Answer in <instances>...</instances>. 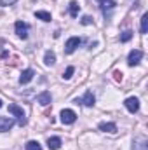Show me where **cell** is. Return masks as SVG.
Segmentation results:
<instances>
[{
  "label": "cell",
  "mask_w": 148,
  "mask_h": 150,
  "mask_svg": "<svg viewBox=\"0 0 148 150\" xmlns=\"http://www.w3.org/2000/svg\"><path fill=\"white\" fill-rule=\"evenodd\" d=\"M18 0H0V7H7V5H12L16 4Z\"/></svg>",
  "instance_id": "obj_22"
},
{
  "label": "cell",
  "mask_w": 148,
  "mask_h": 150,
  "mask_svg": "<svg viewBox=\"0 0 148 150\" xmlns=\"http://www.w3.org/2000/svg\"><path fill=\"white\" fill-rule=\"evenodd\" d=\"M115 79H117V80H122V74H120V72H115Z\"/></svg>",
  "instance_id": "obj_24"
},
{
  "label": "cell",
  "mask_w": 148,
  "mask_h": 150,
  "mask_svg": "<svg viewBox=\"0 0 148 150\" xmlns=\"http://www.w3.org/2000/svg\"><path fill=\"white\" fill-rule=\"evenodd\" d=\"M99 7H101L103 12L111 11V9L115 7V0H99Z\"/></svg>",
  "instance_id": "obj_13"
},
{
  "label": "cell",
  "mask_w": 148,
  "mask_h": 150,
  "mask_svg": "<svg viewBox=\"0 0 148 150\" xmlns=\"http://www.w3.org/2000/svg\"><path fill=\"white\" fill-rule=\"evenodd\" d=\"M44 61H45V65H47V67L54 65V63H56V54H54L52 51H47V52H45V56H44Z\"/></svg>",
  "instance_id": "obj_15"
},
{
  "label": "cell",
  "mask_w": 148,
  "mask_h": 150,
  "mask_svg": "<svg viewBox=\"0 0 148 150\" xmlns=\"http://www.w3.org/2000/svg\"><path fill=\"white\" fill-rule=\"evenodd\" d=\"M91 23H92V21H91L89 16H84V18H82V25H91Z\"/></svg>",
  "instance_id": "obj_23"
},
{
  "label": "cell",
  "mask_w": 148,
  "mask_h": 150,
  "mask_svg": "<svg viewBox=\"0 0 148 150\" xmlns=\"http://www.w3.org/2000/svg\"><path fill=\"white\" fill-rule=\"evenodd\" d=\"M35 16H37L38 19H42V21H51V14L45 12V11H37Z\"/></svg>",
  "instance_id": "obj_17"
},
{
  "label": "cell",
  "mask_w": 148,
  "mask_h": 150,
  "mask_svg": "<svg viewBox=\"0 0 148 150\" xmlns=\"http://www.w3.org/2000/svg\"><path fill=\"white\" fill-rule=\"evenodd\" d=\"M77 14H78V4L77 2H72L70 4V16L72 18H77Z\"/></svg>",
  "instance_id": "obj_19"
},
{
  "label": "cell",
  "mask_w": 148,
  "mask_h": 150,
  "mask_svg": "<svg viewBox=\"0 0 148 150\" xmlns=\"http://www.w3.org/2000/svg\"><path fill=\"white\" fill-rule=\"evenodd\" d=\"M0 108H2V100H0Z\"/></svg>",
  "instance_id": "obj_25"
},
{
  "label": "cell",
  "mask_w": 148,
  "mask_h": 150,
  "mask_svg": "<svg viewBox=\"0 0 148 150\" xmlns=\"http://www.w3.org/2000/svg\"><path fill=\"white\" fill-rule=\"evenodd\" d=\"M73 72H75V68H73V67H68V68H66V72L63 74V79H66V80H68V79H72Z\"/></svg>",
  "instance_id": "obj_21"
},
{
  "label": "cell",
  "mask_w": 148,
  "mask_h": 150,
  "mask_svg": "<svg viewBox=\"0 0 148 150\" xmlns=\"http://www.w3.org/2000/svg\"><path fill=\"white\" fill-rule=\"evenodd\" d=\"M12 126H14V119H11V117H0V131L2 133L11 131Z\"/></svg>",
  "instance_id": "obj_7"
},
{
  "label": "cell",
  "mask_w": 148,
  "mask_h": 150,
  "mask_svg": "<svg viewBox=\"0 0 148 150\" xmlns=\"http://www.w3.org/2000/svg\"><path fill=\"white\" fill-rule=\"evenodd\" d=\"M75 120H77V113H75L73 110L66 108V110L61 112V122H63V124H73Z\"/></svg>",
  "instance_id": "obj_5"
},
{
  "label": "cell",
  "mask_w": 148,
  "mask_h": 150,
  "mask_svg": "<svg viewBox=\"0 0 148 150\" xmlns=\"http://www.w3.org/2000/svg\"><path fill=\"white\" fill-rule=\"evenodd\" d=\"M33 75H35V72H33L32 68H26V70H23V74L19 75V84H28V82L33 79Z\"/></svg>",
  "instance_id": "obj_10"
},
{
  "label": "cell",
  "mask_w": 148,
  "mask_h": 150,
  "mask_svg": "<svg viewBox=\"0 0 148 150\" xmlns=\"http://www.w3.org/2000/svg\"><path fill=\"white\" fill-rule=\"evenodd\" d=\"M147 32H148V14L145 12V14L141 16V33L145 35Z\"/></svg>",
  "instance_id": "obj_16"
},
{
  "label": "cell",
  "mask_w": 148,
  "mask_h": 150,
  "mask_svg": "<svg viewBox=\"0 0 148 150\" xmlns=\"http://www.w3.org/2000/svg\"><path fill=\"white\" fill-rule=\"evenodd\" d=\"M9 112L12 113L14 117H18V124H19V126H25V124H26V119H25V112H23V108H19L18 105H9Z\"/></svg>",
  "instance_id": "obj_1"
},
{
  "label": "cell",
  "mask_w": 148,
  "mask_h": 150,
  "mask_svg": "<svg viewBox=\"0 0 148 150\" xmlns=\"http://www.w3.org/2000/svg\"><path fill=\"white\" fill-rule=\"evenodd\" d=\"M80 44H82V38H78V37H70L68 40H66V45H65V51H66V54H72V52H75V49H77Z\"/></svg>",
  "instance_id": "obj_4"
},
{
  "label": "cell",
  "mask_w": 148,
  "mask_h": 150,
  "mask_svg": "<svg viewBox=\"0 0 148 150\" xmlns=\"http://www.w3.org/2000/svg\"><path fill=\"white\" fill-rule=\"evenodd\" d=\"M141 58H143V51H140V49H132V51L129 52V56H127V63H129V67H136V65L141 61Z\"/></svg>",
  "instance_id": "obj_2"
},
{
  "label": "cell",
  "mask_w": 148,
  "mask_h": 150,
  "mask_svg": "<svg viewBox=\"0 0 148 150\" xmlns=\"http://www.w3.org/2000/svg\"><path fill=\"white\" fill-rule=\"evenodd\" d=\"M131 38H132V32H131V30H125V32L120 35V42H129Z\"/></svg>",
  "instance_id": "obj_20"
},
{
  "label": "cell",
  "mask_w": 148,
  "mask_h": 150,
  "mask_svg": "<svg viewBox=\"0 0 148 150\" xmlns=\"http://www.w3.org/2000/svg\"><path fill=\"white\" fill-rule=\"evenodd\" d=\"M47 147L51 150H58L61 147V138H58V136H52V138H49L47 140Z\"/></svg>",
  "instance_id": "obj_12"
},
{
  "label": "cell",
  "mask_w": 148,
  "mask_h": 150,
  "mask_svg": "<svg viewBox=\"0 0 148 150\" xmlns=\"http://www.w3.org/2000/svg\"><path fill=\"white\" fill-rule=\"evenodd\" d=\"M51 101H52V96H51V93H47V91L40 93V94L37 96V103L38 105H42V107H47Z\"/></svg>",
  "instance_id": "obj_8"
},
{
  "label": "cell",
  "mask_w": 148,
  "mask_h": 150,
  "mask_svg": "<svg viewBox=\"0 0 148 150\" xmlns=\"http://www.w3.org/2000/svg\"><path fill=\"white\" fill-rule=\"evenodd\" d=\"M77 103H82V105H85V107H92V105H94V94H92L91 91H87V93L84 94V98L77 100Z\"/></svg>",
  "instance_id": "obj_9"
},
{
  "label": "cell",
  "mask_w": 148,
  "mask_h": 150,
  "mask_svg": "<svg viewBox=\"0 0 148 150\" xmlns=\"http://www.w3.org/2000/svg\"><path fill=\"white\" fill-rule=\"evenodd\" d=\"M99 129L105 131V133H117V124H113V122H101Z\"/></svg>",
  "instance_id": "obj_11"
},
{
  "label": "cell",
  "mask_w": 148,
  "mask_h": 150,
  "mask_svg": "<svg viewBox=\"0 0 148 150\" xmlns=\"http://www.w3.org/2000/svg\"><path fill=\"white\" fill-rule=\"evenodd\" d=\"M25 149H26V150H42V147H40V143H38V142H28Z\"/></svg>",
  "instance_id": "obj_18"
},
{
  "label": "cell",
  "mask_w": 148,
  "mask_h": 150,
  "mask_svg": "<svg viewBox=\"0 0 148 150\" xmlns=\"http://www.w3.org/2000/svg\"><path fill=\"white\" fill-rule=\"evenodd\" d=\"M14 30H16V35L19 38H28V25L25 21H16Z\"/></svg>",
  "instance_id": "obj_3"
},
{
  "label": "cell",
  "mask_w": 148,
  "mask_h": 150,
  "mask_svg": "<svg viewBox=\"0 0 148 150\" xmlns=\"http://www.w3.org/2000/svg\"><path fill=\"white\" fill-rule=\"evenodd\" d=\"M134 150H148V145H147V138L140 136L136 142H134Z\"/></svg>",
  "instance_id": "obj_14"
},
{
  "label": "cell",
  "mask_w": 148,
  "mask_h": 150,
  "mask_svg": "<svg viewBox=\"0 0 148 150\" xmlns=\"http://www.w3.org/2000/svg\"><path fill=\"white\" fill-rule=\"evenodd\" d=\"M124 105H125V108H127L131 113H136L138 110H140V100H138V98H134V96L127 98Z\"/></svg>",
  "instance_id": "obj_6"
}]
</instances>
